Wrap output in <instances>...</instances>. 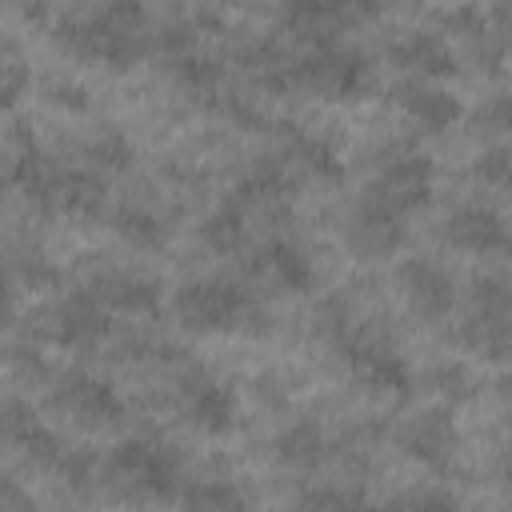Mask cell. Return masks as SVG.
<instances>
[{
  "instance_id": "5bb4252c",
  "label": "cell",
  "mask_w": 512,
  "mask_h": 512,
  "mask_svg": "<svg viewBox=\"0 0 512 512\" xmlns=\"http://www.w3.org/2000/svg\"><path fill=\"white\" fill-rule=\"evenodd\" d=\"M396 444L420 464H448L456 452V420L448 408H424L396 428Z\"/></svg>"
},
{
  "instance_id": "6da1fadb",
  "label": "cell",
  "mask_w": 512,
  "mask_h": 512,
  "mask_svg": "<svg viewBox=\"0 0 512 512\" xmlns=\"http://www.w3.org/2000/svg\"><path fill=\"white\" fill-rule=\"evenodd\" d=\"M60 40H68L80 56L104 60L112 68H128L148 52V16L132 0H108L88 4L64 16Z\"/></svg>"
},
{
  "instance_id": "8992f818",
  "label": "cell",
  "mask_w": 512,
  "mask_h": 512,
  "mask_svg": "<svg viewBox=\"0 0 512 512\" xmlns=\"http://www.w3.org/2000/svg\"><path fill=\"white\" fill-rule=\"evenodd\" d=\"M360 196L404 220L408 212L424 208L432 196V160L412 148H396L380 160V172L368 180V188Z\"/></svg>"
},
{
  "instance_id": "ba28073f",
  "label": "cell",
  "mask_w": 512,
  "mask_h": 512,
  "mask_svg": "<svg viewBox=\"0 0 512 512\" xmlns=\"http://www.w3.org/2000/svg\"><path fill=\"white\" fill-rule=\"evenodd\" d=\"M44 332L64 348H92L108 332V308L88 288H76L44 312Z\"/></svg>"
},
{
  "instance_id": "7a4b0ae2",
  "label": "cell",
  "mask_w": 512,
  "mask_h": 512,
  "mask_svg": "<svg viewBox=\"0 0 512 512\" xmlns=\"http://www.w3.org/2000/svg\"><path fill=\"white\" fill-rule=\"evenodd\" d=\"M104 484L116 500L132 504H152V500H172L180 496V464L172 448L156 440H124L112 448L104 460Z\"/></svg>"
},
{
  "instance_id": "52a82bcc",
  "label": "cell",
  "mask_w": 512,
  "mask_h": 512,
  "mask_svg": "<svg viewBox=\"0 0 512 512\" xmlns=\"http://www.w3.org/2000/svg\"><path fill=\"white\" fill-rule=\"evenodd\" d=\"M344 356H348V368L372 388V392H408L412 376H408V364L404 356L392 348V340H384L380 332H368V328H348V336L340 340Z\"/></svg>"
},
{
  "instance_id": "44dd1931",
  "label": "cell",
  "mask_w": 512,
  "mask_h": 512,
  "mask_svg": "<svg viewBox=\"0 0 512 512\" xmlns=\"http://www.w3.org/2000/svg\"><path fill=\"white\" fill-rule=\"evenodd\" d=\"M4 436H8L24 456H32L36 464L56 468V460L64 456V444L56 440V432L44 428V424L32 416V408H24L20 400H8V408H4Z\"/></svg>"
},
{
  "instance_id": "4dcf8cb0",
  "label": "cell",
  "mask_w": 512,
  "mask_h": 512,
  "mask_svg": "<svg viewBox=\"0 0 512 512\" xmlns=\"http://www.w3.org/2000/svg\"><path fill=\"white\" fill-rule=\"evenodd\" d=\"M428 384H432V392H436L440 400H448V404L472 396V376H468L460 364H440V368L428 376Z\"/></svg>"
},
{
  "instance_id": "83f0119b",
  "label": "cell",
  "mask_w": 512,
  "mask_h": 512,
  "mask_svg": "<svg viewBox=\"0 0 512 512\" xmlns=\"http://www.w3.org/2000/svg\"><path fill=\"white\" fill-rule=\"evenodd\" d=\"M380 512H460V504H456V496H448L440 488H412V492L384 500Z\"/></svg>"
},
{
  "instance_id": "7c38bea8",
  "label": "cell",
  "mask_w": 512,
  "mask_h": 512,
  "mask_svg": "<svg viewBox=\"0 0 512 512\" xmlns=\"http://www.w3.org/2000/svg\"><path fill=\"white\" fill-rule=\"evenodd\" d=\"M404 220L400 216H392V212H384L380 204H372V200H356L352 204V212L344 216V240H348V248L356 252V256H364V260H376V256H392L400 244H404Z\"/></svg>"
},
{
  "instance_id": "ffe728a7",
  "label": "cell",
  "mask_w": 512,
  "mask_h": 512,
  "mask_svg": "<svg viewBox=\"0 0 512 512\" xmlns=\"http://www.w3.org/2000/svg\"><path fill=\"white\" fill-rule=\"evenodd\" d=\"M44 208L68 216H96L104 208V180L92 168H64V172L56 168Z\"/></svg>"
},
{
  "instance_id": "f1b7e54d",
  "label": "cell",
  "mask_w": 512,
  "mask_h": 512,
  "mask_svg": "<svg viewBox=\"0 0 512 512\" xmlns=\"http://www.w3.org/2000/svg\"><path fill=\"white\" fill-rule=\"evenodd\" d=\"M472 176L480 180V184H492V188H508L512 184V148H488V152H480L476 156V164H472Z\"/></svg>"
},
{
  "instance_id": "9c48e42d",
  "label": "cell",
  "mask_w": 512,
  "mask_h": 512,
  "mask_svg": "<svg viewBox=\"0 0 512 512\" xmlns=\"http://www.w3.org/2000/svg\"><path fill=\"white\" fill-rule=\"evenodd\" d=\"M52 404L88 428H104L124 412L116 388L104 384L100 376H88V372H64L52 388Z\"/></svg>"
},
{
  "instance_id": "4316f807",
  "label": "cell",
  "mask_w": 512,
  "mask_h": 512,
  "mask_svg": "<svg viewBox=\"0 0 512 512\" xmlns=\"http://www.w3.org/2000/svg\"><path fill=\"white\" fill-rule=\"evenodd\" d=\"M88 160H92V168H128L132 164V144H128L124 132L100 128L88 140Z\"/></svg>"
},
{
  "instance_id": "277c9868",
  "label": "cell",
  "mask_w": 512,
  "mask_h": 512,
  "mask_svg": "<svg viewBox=\"0 0 512 512\" xmlns=\"http://www.w3.org/2000/svg\"><path fill=\"white\" fill-rule=\"evenodd\" d=\"M460 340L484 360L512 356V284H504L500 276H480L472 284Z\"/></svg>"
},
{
  "instance_id": "e0dca14e",
  "label": "cell",
  "mask_w": 512,
  "mask_h": 512,
  "mask_svg": "<svg viewBox=\"0 0 512 512\" xmlns=\"http://www.w3.org/2000/svg\"><path fill=\"white\" fill-rule=\"evenodd\" d=\"M88 292L104 308H116V312H128V316H148L160 304V284L144 272H132V268H108V272L92 276Z\"/></svg>"
},
{
  "instance_id": "2e32d148",
  "label": "cell",
  "mask_w": 512,
  "mask_h": 512,
  "mask_svg": "<svg viewBox=\"0 0 512 512\" xmlns=\"http://www.w3.org/2000/svg\"><path fill=\"white\" fill-rule=\"evenodd\" d=\"M276 160L288 168V176L300 184V180H336L340 176V160L332 152L328 140L288 124L284 136H280V148H276Z\"/></svg>"
},
{
  "instance_id": "f546056e",
  "label": "cell",
  "mask_w": 512,
  "mask_h": 512,
  "mask_svg": "<svg viewBox=\"0 0 512 512\" xmlns=\"http://www.w3.org/2000/svg\"><path fill=\"white\" fill-rule=\"evenodd\" d=\"M476 124H480L484 132H492V136L512 140V92H492V96L480 104Z\"/></svg>"
},
{
  "instance_id": "e575fe53",
  "label": "cell",
  "mask_w": 512,
  "mask_h": 512,
  "mask_svg": "<svg viewBox=\"0 0 512 512\" xmlns=\"http://www.w3.org/2000/svg\"><path fill=\"white\" fill-rule=\"evenodd\" d=\"M500 392H504V400H512V372L500 380Z\"/></svg>"
},
{
  "instance_id": "d4e9b609",
  "label": "cell",
  "mask_w": 512,
  "mask_h": 512,
  "mask_svg": "<svg viewBox=\"0 0 512 512\" xmlns=\"http://www.w3.org/2000/svg\"><path fill=\"white\" fill-rule=\"evenodd\" d=\"M296 512H372L364 492L356 488H344V484H320V488H308L296 504Z\"/></svg>"
},
{
  "instance_id": "7402d4cb",
  "label": "cell",
  "mask_w": 512,
  "mask_h": 512,
  "mask_svg": "<svg viewBox=\"0 0 512 512\" xmlns=\"http://www.w3.org/2000/svg\"><path fill=\"white\" fill-rule=\"evenodd\" d=\"M200 240L212 252H236V248H244V240H248V208L228 196L220 208H212L200 220Z\"/></svg>"
},
{
  "instance_id": "836d02e7",
  "label": "cell",
  "mask_w": 512,
  "mask_h": 512,
  "mask_svg": "<svg viewBox=\"0 0 512 512\" xmlns=\"http://www.w3.org/2000/svg\"><path fill=\"white\" fill-rule=\"evenodd\" d=\"M500 480H504V488H508V496H512V448L500 456Z\"/></svg>"
},
{
  "instance_id": "cb8c5ba5",
  "label": "cell",
  "mask_w": 512,
  "mask_h": 512,
  "mask_svg": "<svg viewBox=\"0 0 512 512\" xmlns=\"http://www.w3.org/2000/svg\"><path fill=\"white\" fill-rule=\"evenodd\" d=\"M184 512H244V496L232 480H192L180 492Z\"/></svg>"
},
{
  "instance_id": "d6a6232c",
  "label": "cell",
  "mask_w": 512,
  "mask_h": 512,
  "mask_svg": "<svg viewBox=\"0 0 512 512\" xmlns=\"http://www.w3.org/2000/svg\"><path fill=\"white\" fill-rule=\"evenodd\" d=\"M488 24L496 28L500 40H512V4H496V8H488Z\"/></svg>"
},
{
  "instance_id": "d6986e66",
  "label": "cell",
  "mask_w": 512,
  "mask_h": 512,
  "mask_svg": "<svg viewBox=\"0 0 512 512\" xmlns=\"http://www.w3.org/2000/svg\"><path fill=\"white\" fill-rule=\"evenodd\" d=\"M248 268H252V276L256 280H268V284H276L280 292H304L308 284H312V260L292 244V240H264L256 252H252V260H248Z\"/></svg>"
},
{
  "instance_id": "484cf974",
  "label": "cell",
  "mask_w": 512,
  "mask_h": 512,
  "mask_svg": "<svg viewBox=\"0 0 512 512\" xmlns=\"http://www.w3.org/2000/svg\"><path fill=\"white\" fill-rule=\"evenodd\" d=\"M112 228H116L128 244H136V248H156V244H164V224H160V216L148 212V208H120V212L112 216Z\"/></svg>"
},
{
  "instance_id": "3957f363",
  "label": "cell",
  "mask_w": 512,
  "mask_h": 512,
  "mask_svg": "<svg viewBox=\"0 0 512 512\" xmlns=\"http://www.w3.org/2000/svg\"><path fill=\"white\" fill-rule=\"evenodd\" d=\"M176 316L192 332H236V328H264V308L252 300L248 288L224 280V276H204L188 280L176 292Z\"/></svg>"
},
{
  "instance_id": "ac0fdd59",
  "label": "cell",
  "mask_w": 512,
  "mask_h": 512,
  "mask_svg": "<svg viewBox=\"0 0 512 512\" xmlns=\"http://www.w3.org/2000/svg\"><path fill=\"white\" fill-rule=\"evenodd\" d=\"M392 96L404 108V116L412 124H420L424 132H444L460 120V100L448 88H440L436 80H404V84H396Z\"/></svg>"
},
{
  "instance_id": "30bf717a",
  "label": "cell",
  "mask_w": 512,
  "mask_h": 512,
  "mask_svg": "<svg viewBox=\"0 0 512 512\" xmlns=\"http://www.w3.org/2000/svg\"><path fill=\"white\" fill-rule=\"evenodd\" d=\"M180 408L188 416L192 428L208 432V436H220L232 428L236 420V396L228 384H220L216 376H208L204 368H188L180 376Z\"/></svg>"
},
{
  "instance_id": "1f68e13d",
  "label": "cell",
  "mask_w": 512,
  "mask_h": 512,
  "mask_svg": "<svg viewBox=\"0 0 512 512\" xmlns=\"http://www.w3.org/2000/svg\"><path fill=\"white\" fill-rule=\"evenodd\" d=\"M20 88H24V64L12 48H4V100L12 104L20 96Z\"/></svg>"
},
{
  "instance_id": "5b68a950",
  "label": "cell",
  "mask_w": 512,
  "mask_h": 512,
  "mask_svg": "<svg viewBox=\"0 0 512 512\" xmlns=\"http://www.w3.org/2000/svg\"><path fill=\"white\" fill-rule=\"evenodd\" d=\"M292 84H300L324 100H352L368 84V64L356 48H348L340 40H316L296 56Z\"/></svg>"
},
{
  "instance_id": "603a6c76",
  "label": "cell",
  "mask_w": 512,
  "mask_h": 512,
  "mask_svg": "<svg viewBox=\"0 0 512 512\" xmlns=\"http://www.w3.org/2000/svg\"><path fill=\"white\" fill-rule=\"evenodd\" d=\"M324 452H328V440H324L320 424H312V420L288 424L280 432V440H276V456L284 464H292V468H312V464L324 460Z\"/></svg>"
},
{
  "instance_id": "8fae6325",
  "label": "cell",
  "mask_w": 512,
  "mask_h": 512,
  "mask_svg": "<svg viewBox=\"0 0 512 512\" xmlns=\"http://www.w3.org/2000/svg\"><path fill=\"white\" fill-rule=\"evenodd\" d=\"M444 240L472 256H496V252L512 248V232H508L504 216L492 212L488 204H460L444 220Z\"/></svg>"
},
{
  "instance_id": "4fadbf2b",
  "label": "cell",
  "mask_w": 512,
  "mask_h": 512,
  "mask_svg": "<svg viewBox=\"0 0 512 512\" xmlns=\"http://www.w3.org/2000/svg\"><path fill=\"white\" fill-rule=\"evenodd\" d=\"M396 284H400L404 304H408L416 316H424V320H440V316L452 308V300H456L452 276H448L436 260H428V256L404 260L400 272H396Z\"/></svg>"
},
{
  "instance_id": "9a60e30c",
  "label": "cell",
  "mask_w": 512,
  "mask_h": 512,
  "mask_svg": "<svg viewBox=\"0 0 512 512\" xmlns=\"http://www.w3.org/2000/svg\"><path fill=\"white\" fill-rule=\"evenodd\" d=\"M392 60L404 72H412V80H440V76L456 72V52L432 28H408L404 36H396L392 40Z\"/></svg>"
}]
</instances>
